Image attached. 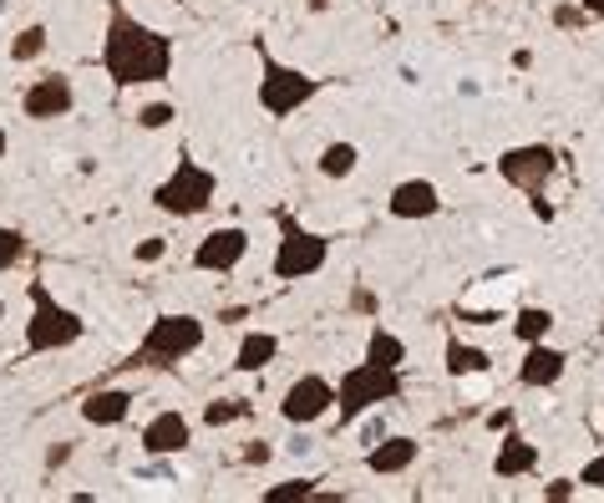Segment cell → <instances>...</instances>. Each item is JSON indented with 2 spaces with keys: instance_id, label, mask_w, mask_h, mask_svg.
Returning <instances> with one entry per match:
<instances>
[{
  "instance_id": "6da1fadb",
  "label": "cell",
  "mask_w": 604,
  "mask_h": 503,
  "mask_svg": "<svg viewBox=\"0 0 604 503\" xmlns=\"http://www.w3.org/2000/svg\"><path fill=\"white\" fill-rule=\"evenodd\" d=\"M102 67L118 87H148L173 72V41L158 36L153 26L133 21L122 11V0H112L107 11V41H102Z\"/></svg>"
},
{
  "instance_id": "7a4b0ae2",
  "label": "cell",
  "mask_w": 604,
  "mask_h": 503,
  "mask_svg": "<svg viewBox=\"0 0 604 503\" xmlns=\"http://www.w3.org/2000/svg\"><path fill=\"white\" fill-rule=\"evenodd\" d=\"M204 346V321L198 315H158L148 326V336L137 340V351L128 361H118V371H173L183 356H193Z\"/></svg>"
},
{
  "instance_id": "3957f363",
  "label": "cell",
  "mask_w": 604,
  "mask_h": 503,
  "mask_svg": "<svg viewBox=\"0 0 604 503\" xmlns=\"http://www.w3.org/2000/svg\"><path fill=\"white\" fill-rule=\"evenodd\" d=\"M401 397V367H376V361H361L340 376L336 386V417L340 428H351L361 412H371L376 402H397Z\"/></svg>"
},
{
  "instance_id": "277c9868",
  "label": "cell",
  "mask_w": 604,
  "mask_h": 503,
  "mask_svg": "<svg viewBox=\"0 0 604 503\" xmlns=\"http://www.w3.org/2000/svg\"><path fill=\"white\" fill-rule=\"evenodd\" d=\"M31 321H26V346L31 351H61V346H72V340H82V331H87V321L76 311H67L51 290H46V280H31Z\"/></svg>"
},
{
  "instance_id": "5b68a950",
  "label": "cell",
  "mask_w": 604,
  "mask_h": 503,
  "mask_svg": "<svg viewBox=\"0 0 604 503\" xmlns=\"http://www.w3.org/2000/svg\"><path fill=\"white\" fill-rule=\"evenodd\" d=\"M214 193H219V178L208 173V168H198V158L178 153L173 178H162L158 189H153V204L162 214H173V219H193V214H204L214 204Z\"/></svg>"
},
{
  "instance_id": "8992f818",
  "label": "cell",
  "mask_w": 604,
  "mask_h": 503,
  "mask_svg": "<svg viewBox=\"0 0 604 503\" xmlns=\"http://www.w3.org/2000/svg\"><path fill=\"white\" fill-rule=\"evenodd\" d=\"M254 51H259V61H265V76H259V107H265L269 118H290V112H300V107L321 92V76H305V72H295V67H280L265 46H254Z\"/></svg>"
},
{
  "instance_id": "52a82bcc",
  "label": "cell",
  "mask_w": 604,
  "mask_h": 503,
  "mask_svg": "<svg viewBox=\"0 0 604 503\" xmlns=\"http://www.w3.org/2000/svg\"><path fill=\"white\" fill-rule=\"evenodd\" d=\"M275 224H280V250H275V275L280 280H305L330 260V244L321 235H310L295 214H275Z\"/></svg>"
},
{
  "instance_id": "ba28073f",
  "label": "cell",
  "mask_w": 604,
  "mask_h": 503,
  "mask_svg": "<svg viewBox=\"0 0 604 503\" xmlns=\"http://www.w3.org/2000/svg\"><path fill=\"white\" fill-rule=\"evenodd\" d=\"M498 173L523 193H544V183L559 173V153L548 143H523V148H508L498 158Z\"/></svg>"
},
{
  "instance_id": "9c48e42d",
  "label": "cell",
  "mask_w": 604,
  "mask_h": 503,
  "mask_svg": "<svg viewBox=\"0 0 604 503\" xmlns=\"http://www.w3.org/2000/svg\"><path fill=\"white\" fill-rule=\"evenodd\" d=\"M330 407H336V386L325 382V376H300V382H290V392H285V402H280L285 422H295V428L321 422Z\"/></svg>"
},
{
  "instance_id": "30bf717a",
  "label": "cell",
  "mask_w": 604,
  "mask_h": 503,
  "mask_svg": "<svg viewBox=\"0 0 604 503\" xmlns=\"http://www.w3.org/2000/svg\"><path fill=\"white\" fill-rule=\"evenodd\" d=\"M250 254V229L244 224H224V229H214L208 239H198V250H193V265L198 270H234L239 260Z\"/></svg>"
},
{
  "instance_id": "8fae6325",
  "label": "cell",
  "mask_w": 604,
  "mask_h": 503,
  "mask_svg": "<svg viewBox=\"0 0 604 503\" xmlns=\"http://www.w3.org/2000/svg\"><path fill=\"white\" fill-rule=\"evenodd\" d=\"M72 82L61 72H46V76H36L26 87V97H21V107H26V118H36V122H51V118H67L72 112Z\"/></svg>"
},
{
  "instance_id": "7c38bea8",
  "label": "cell",
  "mask_w": 604,
  "mask_h": 503,
  "mask_svg": "<svg viewBox=\"0 0 604 503\" xmlns=\"http://www.w3.org/2000/svg\"><path fill=\"white\" fill-rule=\"evenodd\" d=\"M437 208H443V193H437V183H427V178H407V183L391 189V214H397V219H432Z\"/></svg>"
},
{
  "instance_id": "4fadbf2b",
  "label": "cell",
  "mask_w": 604,
  "mask_h": 503,
  "mask_svg": "<svg viewBox=\"0 0 604 503\" xmlns=\"http://www.w3.org/2000/svg\"><path fill=\"white\" fill-rule=\"evenodd\" d=\"M143 447H148L153 458H173V453H183L189 447V417L183 412H158L143 428Z\"/></svg>"
},
{
  "instance_id": "5bb4252c",
  "label": "cell",
  "mask_w": 604,
  "mask_h": 503,
  "mask_svg": "<svg viewBox=\"0 0 604 503\" xmlns=\"http://www.w3.org/2000/svg\"><path fill=\"white\" fill-rule=\"evenodd\" d=\"M416 458H422V443H416V438H386V443H376L366 453V468L376 478H391V474H401V468H412Z\"/></svg>"
},
{
  "instance_id": "9a60e30c",
  "label": "cell",
  "mask_w": 604,
  "mask_h": 503,
  "mask_svg": "<svg viewBox=\"0 0 604 503\" xmlns=\"http://www.w3.org/2000/svg\"><path fill=\"white\" fill-rule=\"evenodd\" d=\"M128 412H133V392H122V386H102V392H92L82 402V417L92 428H118Z\"/></svg>"
},
{
  "instance_id": "2e32d148",
  "label": "cell",
  "mask_w": 604,
  "mask_h": 503,
  "mask_svg": "<svg viewBox=\"0 0 604 503\" xmlns=\"http://www.w3.org/2000/svg\"><path fill=\"white\" fill-rule=\"evenodd\" d=\"M564 376V351L544 346V340H533L529 351H523V367H518V382L523 386H554Z\"/></svg>"
},
{
  "instance_id": "e0dca14e",
  "label": "cell",
  "mask_w": 604,
  "mask_h": 503,
  "mask_svg": "<svg viewBox=\"0 0 604 503\" xmlns=\"http://www.w3.org/2000/svg\"><path fill=\"white\" fill-rule=\"evenodd\" d=\"M539 468V447L523 438V432H508L498 443V458H493V474L498 478H523Z\"/></svg>"
},
{
  "instance_id": "ac0fdd59",
  "label": "cell",
  "mask_w": 604,
  "mask_h": 503,
  "mask_svg": "<svg viewBox=\"0 0 604 503\" xmlns=\"http://www.w3.org/2000/svg\"><path fill=\"white\" fill-rule=\"evenodd\" d=\"M275 356H280V336H269V331H250V336L239 340L234 367L239 371H265Z\"/></svg>"
},
{
  "instance_id": "d6986e66",
  "label": "cell",
  "mask_w": 604,
  "mask_h": 503,
  "mask_svg": "<svg viewBox=\"0 0 604 503\" xmlns=\"http://www.w3.org/2000/svg\"><path fill=\"white\" fill-rule=\"evenodd\" d=\"M493 367V356L483 351V346H468V340H447V371L452 376H483V371Z\"/></svg>"
},
{
  "instance_id": "ffe728a7",
  "label": "cell",
  "mask_w": 604,
  "mask_h": 503,
  "mask_svg": "<svg viewBox=\"0 0 604 503\" xmlns=\"http://www.w3.org/2000/svg\"><path fill=\"white\" fill-rule=\"evenodd\" d=\"M366 361H376V367H401V361H407V340H401V336H391L386 326H371Z\"/></svg>"
},
{
  "instance_id": "44dd1931",
  "label": "cell",
  "mask_w": 604,
  "mask_h": 503,
  "mask_svg": "<svg viewBox=\"0 0 604 503\" xmlns=\"http://www.w3.org/2000/svg\"><path fill=\"white\" fill-rule=\"evenodd\" d=\"M548 331H554V315H548L544 306H529V311H518V321H514V336L523 340V346H533V340H544Z\"/></svg>"
},
{
  "instance_id": "7402d4cb",
  "label": "cell",
  "mask_w": 604,
  "mask_h": 503,
  "mask_svg": "<svg viewBox=\"0 0 604 503\" xmlns=\"http://www.w3.org/2000/svg\"><path fill=\"white\" fill-rule=\"evenodd\" d=\"M355 164H361V148H355V143H330V148L321 153V173L325 178H346Z\"/></svg>"
},
{
  "instance_id": "603a6c76",
  "label": "cell",
  "mask_w": 604,
  "mask_h": 503,
  "mask_svg": "<svg viewBox=\"0 0 604 503\" xmlns=\"http://www.w3.org/2000/svg\"><path fill=\"white\" fill-rule=\"evenodd\" d=\"M254 407L244 397H219V402H208L204 407V422L208 428H229V422H239V417H250Z\"/></svg>"
},
{
  "instance_id": "cb8c5ba5",
  "label": "cell",
  "mask_w": 604,
  "mask_h": 503,
  "mask_svg": "<svg viewBox=\"0 0 604 503\" xmlns=\"http://www.w3.org/2000/svg\"><path fill=\"white\" fill-rule=\"evenodd\" d=\"M315 478H290V483H275L265 489V503H295V499H315Z\"/></svg>"
},
{
  "instance_id": "d4e9b609",
  "label": "cell",
  "mask_w": 604,
  "mask_h": 503,
  "mask_svg": "<svg viewBox=\"0 0 604 503\" xmlns=\"http://www.w3.org/2000/svg\"><path fill=\"white\" fill-rule=\"evenodd\" d=\"M26 260V235L11 229V224H0V270H11Z\"/></svg>"
},
{
  "instance_id": "484cf974",
  "label": "cell",
  "mask_w": 604,
  "mask_h": 503,
  "mask_svg": "<svg viewBox=\"0 0 604 503\" xmlns=\"http://www.w3.org/2000/svg\"><path fill=\"white\" fill-rule=\"evenodd\" d=\"M46 51V26H26L21 36L11 41V57L15 61H36Z\"/></svg>"
},
{
  "instance_id": "4316f807",
  "label": "cell",
  "mask_w": 604,
  "mask_h": 503,
  "mask_svg": "<svg viewBox=\"0 0 604 503\" xmlns=\"http://www.w3.org/2000/svg\"><path fill=\"white\" fill-rule=\"evenodd\" d=\"M173 118H178L173 103H143V107H137V128H148V133H153V128H168Z\"/></svg>"
},
{
  "instance_id": "83f0119b",
  "label": "cell",
  "mask_w": 604,
  "mask_h": 503,
  "mask_svg": "<svg viewBox=\"0 0 604 503\" xmlns=\"http://www.w3.org/2000/svg\"><path fill=\"white\" fill-rule=\"evenodd\" d=\"M584 21H590V15H584V5H554V26H564V31H579L584 26Z\"/></svg>"
},
{
  "instance_id": "f1b7e54d",
  "label": "cell",
  "mask_w": 604,
  "mask_h": 503,
  "mask_svg": "<svg viewBox=\"0 0 604 503\" xmlns=\"http://www.w3.org/2000/svg\"><path fill=\"white\" fill-rule=\"evenodd\" d=\"M579 483H590V489H604V453L600 458L584 463V474H579Z\"/></svg>"
},
{
  "instance_id": "f546056e",
  "label": "cell",
  "mask_w": 604,
  "mask_h": 503,
  "mask_svg": "<svg viewBox=\"0 0 604 503\" xmlns=\"http://www.w3.org/2000/svg\"><path fill=\"white\" fill-rule=\"evenodd\" d=\"M351 311H361V315H376V296H371L366 285H355V290H351Z\"/></svg>"
},
{
  "instance_id": "4dcf8cb0",
  "label": "cell",
  "mask_w": 604,
  "mask_h": 503,
  "mask_svg": "<svg viewBox=\"0 0 604 503\" xmlns=\"http://www.w3.org/2000/svg\"><path fill=\"white\" fill-rule=\"evenodd\" d=\"M168 254V239H148V244H137V260L148 265V260H162Z\"/></svg>"
},
{
  "instance_id": "1f68e13d",
  "label": "cell",
  "mask_w": 604,
  "mask_h": 503,
  "mask_svg": "<svg viewBox=\"0 0 604 503\" xmlns=\"http://www.w3.org/2000/svg\"><path fill=\"white\" fill-rule=\"evenodd\" d=\"M244 463H269V443H265V438H254V443L244 447Z\"/></svg>"
},
{
  "instance_id": "d6a6232c",
  "label": "cell",
  "mask_w": 604,
  "mask_h": 503,
  "mask_svg": "<svg viewBox=\"0 0 604 503\" xmlns=\"http://www.w3.org/2000/svg\"><path fill=\"white\" fill-rule=\"evenodd\" d=\"M544 499H548V503H564V499H575V483H548V489H544Z\"/></svg>"
},
{
  "instance_id": "836d02e7",
  "label": "cell",
  "mask_w": 604,
  "mask_h": 503,
  "mask_svg": "<svg viewBox=\"0 0 604 503\" xmlns=\"http://www.w3.org/2000/svg\"><path fill=\"white\" fill-rule=\"evenodd\" d=\"M67 458H72V443H57L51 453H46V463H51V468H61Z\"/></svg>"
},
{
  "instance_id": "e575fe53",
  "label": "cell",
  "mask_w": 604,
  "mask_h": 503,
  "mask_svg": "<svg viewBox=\"0 0 604 503\" xmlns=\"http://www.w3.org/2000/svg\"><path fill=\"white\" fill-rule=\"evenodd\" d=\"M584 15H590V21H604V0H584Z\"/></svg>"
},
{
  "instance_id": "d590c367",
  "label": "cell",
  "mask_w": 604,
  "mask_h": 503,
  "mask_svg": "<svg viewBox=\"0 0 604 503\" xmlns=\"http://www.w3.org/2000/svg\"><path fill=\"white\" fill-rule=\"evenodd\" d=\"M310 11H330V0H305Z\"/></svg>"
},
{
  "instance_id": "8d00e7d4",
  "label": "cell",
  "mask_w": 604,
  "mask_h": 503,
  "mask_svg": "<svg viewBox=\"0 0 604 503\" xmlns=\"http://www.w3.org/2000/svg\"><path fill=\"white\" fill-rule=\"evenodd\" d=\"M0 158H5V128H0Z\"/></svg>"
},
{
  "instance_id": "74e56055",
  "label": "cell",
  "mask_w": 604,
  "mask_h": 503,
  "mask_svg": "<svg viewBox=\"0 0 604 503\" xmlns=\"http://www.w3.org/2000/svg\"><path fill=\"white\" fill-rule=\"evenodd\" d=\"M0 321H5V300H0Z\"/></svg>"
}]
</instances>
